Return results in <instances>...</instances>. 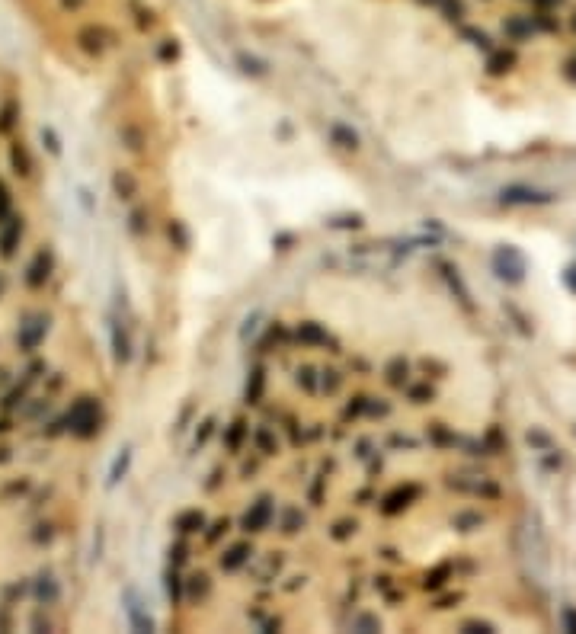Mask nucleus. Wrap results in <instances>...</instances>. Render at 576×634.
Listing matches in <instances>:
<instances>
[{
	"label": "nucleus",
	"mask_w": 576,
	"mask_h": 634,
	"mask_svg": "<svg viewBox=\"0 0 576 634\" xmlns=\"http://www.w3.org/2000/svg\"><path fill=\"white\" fill-rule=\"evenodd\" d=\"M298 519H301V512H298V510H288V516H285V532H295V529H298Z\"/></svg>",
	"instance_id": "obj_36"
},
{
	"label": "nucleus",
	"mask_w": 576,
	"mask_h": 634,
	"mask_svg": "<svg viewBox=\"0 0 576 634\" xmlns=\"http://www.w3.org/2000/svg\"><path fill=\"white\" fill-rule=\"evenodd\" d=\"M173 526H176V532H180V535H192V532H199V529L205 526V516H202L199 510H186V512L176 516Z\"/></svg>",
	"instance_id": "obj_15"
},
{
	"label": "nucleus",
	"mask_w": 576,
	"mask_h": 634,
	"mask_svg": "<svg viewBox=\"0 0 576 634\" xmlns=\"http://www.w3.org/2000/svg\"><path fill=\"white\" fill-rule=\"evenodd\" d=\"M129 231H131V238H144L148 234V212L144 209H135L129 215Z\"/></svg>",
	"instance_id": "obj_22"
},
{
	"label": "nucleus",
	"mask_w": 576,
	"mask_h": 634,
	"mask_svg": "<svg viewBox=\"0 0 576 634\" xmlns=\"http://www.w3.org/2000/svg\"><path fill=\"white\" fill-rule=\"evenodd\" d=\"M442 269H445V279H448V282H452V288H458V295H461V302L468 304V298H471V295H468V288H464V282H461V279H458V269H452V266H448V263H442Z\"/></svg>",
	"instance_id": "obj_27"
},
{
	"label": "nucleus",
	"mask_w": 576,
	"mask_h": 634,
	"mask_svg": "<svg viewBox=\"0 0 576 634\" xmlns=\"http://www.w3.org/2000/svg\"><path fill=\"white\" fill-rule=\"evenodd\" d=\"M166 234H170V240H176L180 250H186V247H189V231H186V224H183V221H170V224H166Z\"/></svg>",
	"instance_id": "obj_23"
},
{
	"label": "nucleus",
	"mask_w": 576,
	"mask_h": 634,
	"mask_svg": "<svg viewBox=\"0 0 576 634\" xmlns=\"http://www.w3.org/2000/svg\"><path fill=\"white\" fill-rule=\"evenodd\" d=\"M211 429H215V420H205V423H202V432H195V446H205L209 436H211Z\"/></svg>",
	"instance_id": "obj_33"
},
{
	"label": "nucleus",
	"mask_w": 576,
	"mask_h": 634,
	"mask_svg": "<svg viewBox=\"0 0 576 634\" xmlns=\"http://www.w3.org/2000/svg\"><path fill=\"white\" fill-rule=\"evenodd\" d=\"M16 122H20V103L7 100L4 106H0V135H10Z\"/></svg>",
	"instance_id": "obj_17"
},
{
	"label": "nucleus",
	"mask_w": 576,
	"mask_h": 634,
	"mask_svg": "<svg viewBox=\"0 0 576 634\" xmlns=\"http://www.w3.org/2000/svg\"><path fill=\"white\" fill-rule=\"evenodd\" d=\"M330 228H362V215H346V218H333Z\"/></svg>",
	"instance_id": "obj_32"
},
{
	"label": "nucleus",
	"mask_w": 576,
	"mask_h": 634,
	"mask_svg": "<svg viewBox=\"0 0 576 634\" xmlns=\"http://www.w3.org/2000/svg\"><path fill=\"white\" fill-rule=\"evenodd\" d=\"M301 375H304V388H308V391H314V378H310V368H304Z\"/></svg>",
	"instance_id": "obj_39"
},
{
	"label": "nucleus",
	"mask_w": 576,
	"mask_h": 634,
	"mask_svg": "<svg viewBox=\"0 0 576 634\" xmlns=\"http://www.w3.org/2000/svg\"><path fill=\"white\" fill-rule=\"evenodd\" d=\"M273 500L269 497H263V500H256V503L247 510V516H244V529L247 532H263V529L273 522Z\"/></svg>",
	"instance_id": "obj_8"
},
{
	"label": "nucleus",
	"mask_w": 576,
	"mask_h": 634,
	"mask_svg": "<svg viewBox=\"0 0 576 634\" xmlns=\"http://www.w3.org/2000/svg\"><path fill=\"white\" fill-rule=\"evenodd\" d=\"M448 574H452V567H448V564H442L439 570H432V574L426 576V583H423V586H426V590H439V586L445 583V576H448Z\"/></svg>",
	"instance_id": "obj_29"
},
{
	"label": "nucleus",
	"mask_w": 576,
	"mask_h": 634,
	"mask_svg": "<svg viewBox=\"0 0 576 634\" xmlns=\"http://www.w3.org/2000/svg\"><path fill=\"white\" fill-rule=\"evenodd\" d=\"M112 193L119 195V199H135L138 195V180L131 176V170H115L112 173Z\"/></svg>",
	"instance_id": "obj_12"
},
{
	"label": "nucleus",
	"mask_w": 576,
	"mask_h": 634,
	"mask_svg": "<svg viewBox=\"0 0 576 634\" xmlns=\"http://www.w3.org/2000/svg\"><path fill=\"white\" fill-rule=\"evenodd\" d=\"M166 596H170L173 605L183 599V580H180V574H176V567L166 570Z\"/></svg>",
	"instance_id": "obj_21"
},
{
	"label": "nucleus",
	"mask_w": 576,
	"mask_h": 634,
	"mask_svg": "<svg viewBox=\"0 0 576 634\" xmlns=\"http://www.w3.org/2000/svg\"><path fill=\"white\" fill-rule=\"evenodd\" d=\"M48 327H51V317L45 314V311L22 317L20 330H16V343H20L22 353H36L39 346L45 343V337H48Z\"/></svg>",
	"instance_id": "obj_2"
},
{
	"label": "nucleus",
	"mask_w": 576,
	"mask_h": 634,
	"mask_svg": "<svg viewBox=\"0 0 576 634\" xmlns=\"http://www.w3.org/2000/svg\"><path fill=\"white\" fill-rule=\"evenodd\" d=\"M256 442H259V448H263V452H275V446H273V436H269L266 429H259V432H256Z\"/></svg>",
	"instance_id": "obj_34"
},
{
	"label": "nucleus",
	"mask_w": 576,
	"mask_h": 634,
	"mask_svg": "<svg viewBox=\"0 0 576 634\" xmlns=\"http://www.w3.org/2000/svg\"><path fill=\"white\" fill-rule=\"evenodd\" d=\"M39 138H42L45 151H48L51 157H61V138H58V131L51 129V125H42V129H39Z\"/></svg>",
	"instance_id": "obj_20"
},
{
	"label": "nucleus",
	"mask_w": 576,
	"mask_h": 634,
	"mask_svg": "<svg viewBox=\"0 0 576 634\" xmlns=\"http://www.w3.org/2000/svg\"><path fill=\"white\" fill-rule=\"evenodd\" d=\"M80 205H84L86 212H93V199H90V193H86V189H80Z\"/></svg>",
	"instance_id": "obj_38"
},
{
	"label": "nucleus",
	"mask_w": 576,
	"mask_h": 634,
	"mask_svg": "<svg viewBox=\"0 0 576 634\" xmlns=\"http://www.w3.org/2000/svg\"><path fill=\"white\" fill-rule=\"evenodd\" d=\"M250 555H253V548L247 545V541H240V545L228 548V555L221 557V567H224V570H237L240 564H244V561H247V557H250Z\"/></svg>",
	"instance_id": "obj_16"
},
{
	"label": "nucleus",
	"mask_w": 576,
	"mask_h": 634,
	"mask_svg": "<svg viewBox=\"0 0 576 634\" xmlns=\"http://www.w3.org/2000/svg\"><path fill=\"white\" fill-rule=\"evenodd\" d=\"M51 273H55V250L51 247H39L32 253V259H29L26 273H22V282H26V288H45Z\"/></svg>",
	"instance_id": "obj_3"
},
{
	"label": "nucleus",
	"mask_w": 576,
	"mask_h": 634,
	"mask_svg": "<svg viewBox=\"0 0 576 634\" xmlns=\"http://www.w3.org/2000/svg\"><path fill=\"white\" fill-rule=\"evenodd\" d=\"M374 625H378L374 619H359V621H355V628H374Z\"/></svg>",
	"instance_id": "obj_40"
},
{
	"label": "nucleus",
	"mask_w": 576,
	"mask_h": 634,
	"mask_svg": "<svg viewBox=\"0 0 576 634\" xmlns=\"http://www.w3.org/2000/svg\"><path fill=\"white\" fill-rule=\"evenodd\" d=\"M109 337H112V356H115V362H131V356H135V346H131V337H129V330L122 327V321H112L109 324Z\"/></svg>",
	"instance_id": "obj_9"
},
{
	"label": "nucleus",
	"mask_w": 576,
	"mask_h": 634,
	"mask_svg": "<svg viewBox=\"0 0 576 634\" xmlns=\"http://www.w3.org/2000/svg\"><path fill=\"white\" fill-rule=\"evenodd\" d=\"M10 458H13V455H10V448H4V446H0V465H7Z\"/></svg>",
	"instance_id": "obj_41"
},
{
	"label": "nucleus",
	"mask_w": 576,
	"mask_h": 634,
	"mask_svg": "<svg viewBox=\"0 0 576 634\" xmlns=\"http://www.w3.org/2000/svg\"><path fill=\"white\" fill-rule=\"evenodd\" d=\"M298 339H301L304 346H327L330 343V333L320 324H314V321H304V324L298 327Z\"/></svg>",
	"instance_id": "obj_13"
},
{
	"label": "nucleus",
	"mask_w": 576,
	"mask_h": 634,
	"mask_svg": "<svg viewBox=\"0 0 576 634\" xmlns=\"http://www.w3.org/2000/svg\"><path fill=\"white\" fill-rule=\"evenodd\" d=\"M263 388H266V372L263 368H253L250 378H247V403H256L263 397Z\"/></svg>",
	"instance_id": "obj_18"
},
{
	"label": "nucleus",
	"mask_w": 576,
	"mask_h": 634,
	"mask_svg": "<svg viewBox=\"0 0 576 634\" xmlns=\"http://www.w3.org/2000/svg\"><path fill=\"white\" fill-rule=\"evenodd\" d=\"M244 436H247V423H244V420H237V423L228 429V448H234V452H237Z\"/></svg>",
	"instance_id": "obj_28"
},
{
	"label": "nucleus",
	"mask_w": 576,
	"mask_h": 634,
	"mask_svg": "<svg viewBox=\"0 0 576 634\" xmlns=\"http://www.w3.org/2000/svg\"><path fill=\"white\" fill-rule=\"evenodd\" d=\"M129 468H131V446H125L122 452L115 455V461H112V468H109V477H106V487L112 490L115 484L122 481L125 474H129Z\"/></svg>",
	"instance_id": "obj_14"
},
{
	"label": "nucleus",
	"mask_w": 576,
	"mask_h": 634,
	"mask_svg": "<svg viewBox=\"0 0 576 634\" xmlns=\"http://www.w3.org/2000/svg\"><path fill=\"white\" fill-rule=\"evenodd\" d=\"M13 215V195H10V189H7V183L0 180V224L7 221V218Z\"/></svg>",
	"instance_id": "obj_24"
},
{
	"label": "nucleus",
	"mask_w": 576,
	"mask_h": 634,
	"mask_svg": "<svg viewBox=\"0 0 576 634\" xmlns=\"http://www.w3.org/2000/svg\"><path fill=\"white\" fill-rule=\"evenodd\" d=\"M388 382L391 384H403V382H407V362H403V359L391 362V365H388Z\"/></svg>",
	"instance_id": "obj_26"
},
{
	"label": "nucleus",
	"mask_w": 576,
	"mask_h": 634,
	"mask_svg": "<svg viewBox=\"0 0 576 634\" xmlns=\"http://www.w3.org/2000/svg\"><path fill=\"white\" fill-rule=\"evenodd\" d=\"M0 628H10V619H7V612H0Z\"/></svg>",
	"instance_id": "obj_42"
},
{
	"label": "nucleus",
	"mask_w": 576,
	"mask_h": 634,
	"mask_svg": "<svg viewBox=\"0 0 576 634\" xmlns=\"http://www.w3.org/2000/svg\"><path fill=\"white\" fill-rule=\"evenodd\" d=\"M503 202H541L535 193H528V189H518V186H512V189H503Z\"/></svg>",
	"instance_id": "obj_25"
},
{
	"label": "nucleus",
	"mask_w": 576,
	"mask_h": 634,
	"mask_svg": "<svg viewBox=\"0 0 576 634\" xmlns=\"http://www.w3.org/2000/svg\"><path fill=\"white\" fill-rule=\"evenodd\" d=\"M32 596H36L39 605H55L58 599H61V586H58L51 570H42V574L32 580Z\"/></svg>",
	"instance_id": "obj_7"
},
{
	"label": "nucleus",
	"mask_w": 576,
	"mask_h": 634,
	"mask_svg": "<svg viewBox=\"0 0 576 634\" xmlns=\"http://www.w3.org/2000/svg\"><path fill=\"white\" fill-rule=\"evenodd\" d=\"M410 497H419V487H417V484H407V487H397L394 493H388L381 510L388 512V516H394L397 510H403V506H407V500H410Z\"/></svg>",
	"instance_id": "obj_11"
},
{
	"label": "nucleus",
	"mask_w": 576,
	"mask_h": 634,
	"mask_svg": "<svg viewBox=\"0 0 576 634\" xmlns=\"http://www.w3.org/2000/svg\"><path fill=\"white\" fill-rule=\"evenodd\" d=\"M100 423H103V403H100V397H90V394L77 397L65 413L67 432L77 436V439H93L96 432H100Z\"/></svg>",
	"instance_id": "obj_1"
},
{
	"label": "nucleus",
	"mask_w": 576,
	"mask_h": 634,
	"mask_svg": "<svg viewBox=\"0 0 576 634\" xmlns=\"http://www.w3.org/2000/svg\"><path fill=\"white\" fill-rule=\"evenodd\" d=\"M330 135H333V141H336L339 148H349V151H355V148H359V135H355L349 125H333Z\"/></svg>",
	"instance_id": "obj_19"
},
{
	"label": "nucleus",
	"mask_w": 576,
	"mask_h": 634,
	"mask_svg": "<svg viewBox=\"0 0 576 634\" xmlns=\"http://www.w3.org/2000/svg\"><path fill=\"white\" fill-rule=\"evenodd\" d=\"M493 269H497L499 279L518 282V279H522V273H525V263H522V257H518L512 247H499V250L493 253Z\"/></svg>",
	"instance_id": "obj_5"
},
{
	"label": "nucleus",
	"mask_w": 576,
	"mask_h": 634,
	"mask_svg": "<svg viewBox=\"0 0 576 634\" xmlns=\"http://www.w3.org/2000/svg\"><path fill=\"white\" fill-rule=\"evenodd\" d=\"M205 593H209V576L205 574L189 576V596H205Z\"/></svg>",
	"instance_id": "obj_30"
},
{
	"label": "nucleus",
	"mask_w": 576,
	"mask_h": 634,
	"mask_svg": "<svg viewBox=\"0 0 576 634\" xmlns=\"http://www.w3.org/2000/svg\"><path fill=\"white\" fill-rule=\"evenodd\" d=\"M10 167H13L16 176H32V154H29V148L22 141H13L10 144Z\"/></svg>",
	"instance_id": "obj_10"
},
{
	"label": "nucleus",
	"mask_w": 576,
	"mask_h": 634,
	"mask_svg": "<svg viewBox=\"0 0 576 634\" xmlns=\"http://www.w3.org/2000/svg\"><path fill=\"white\" fill-rule=\"evenodd\" d=\"M186 557H189V548L183 545V541H176V545L170 548V564H173V567H180V564L186 561Z\"/></svg>",
	"instance_id": "obj_31"
},
{
	"label": "nucleus",
	"mask_w": 576,
	"mask_h": 634,
	"mask_svg": "<svg viewBox=\"0 0 576 634\" xmlns=\"http://www.w3.org/2000/svg\"><path fill=\"white\" fill-rule=\"evenodd\" d=\"M353 529H355V522H339V526H336V532H333V538H336V541L349 538V532H353Z\"/></svg>",
	"instance_id": "obj_35"
},
{
	"label": "nucleus",
	"mask_w": 576,
	"mask_h": 634,
	"mask_svg": "<svg viewBox=\"0 0 576 634\" xmlns=\"http://www.w3.org/2000/svg\"><path fill=\"white\" fill-rule=\"evenodd\" d=\"M26 490H29V481H16L4 490V497H10V493H26Z\"/></svg>",
	"instance_id": "obj_37"
},
{
	"label": "nucleus",
	"mask_w": 576,
	"mask_h": 634,
	"mask_svg": "<svg viewBox=\"0 0 576 634\" xmlns=\"http://www.w3.org/2000/svg\"><path fill=\"white\" fill-rule=\"evenodd\" d=\"M22 231H26V218L22 215H10L7 221H4V228H0V257L4 259L16 257V247H20V240H22Z\"/></svg>",
	"instance_id": "obj_6"
},
{
	"label": "nucleus",
	"mask_w": 576,
	"mask_h": 634,
	"mask_svg": "<svg viewBox=\"0 0 576 634\" xmlns=\"http://www.w3.org/2000/svg\"><path fill=\"white\" fill-rule=\"evenodd\" d=\"M122 605H125V615H129V625L135 628V631H154V619L148 615V609H144V602H141L135 586H125Z\"/></svg>",
	"instance_id": "obj_4"
},
{
	"label": "nucleus",
	"mask_w": 576,
	"mask_h": 634,
	"mask_svg": "<svg viewBox=\"0 0 576 634\" xmlns=\"http://www.w3.org/2000/svg\"><path fill=\"white\" fill-rule=\"evenodd\" d=\"M10 429V420H0V432H7Z\"/></svg>",
	"instance_id": "obj_43"
}]
</instances>
